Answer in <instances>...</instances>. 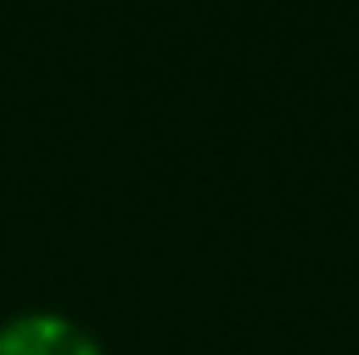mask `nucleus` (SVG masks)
I'll return each instance as SVG.
<instances>
[{
    "label": "nucleus",
    "mask_w": 359,
    "mask_h": 355,
    "mask_svg": "<svg viewBox=\"0 0 359 355\" xmlns=\"http://www.w3.org/2000/svg\"><path fill=\"white\" fill-rule=\"evenodd\" d=\"M0 355H105L78 319L55 310H27L0 323Z\"/></svg>",
    "instance_id": "nucleus-1"
}]
</instances>
